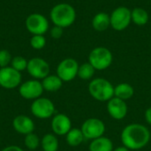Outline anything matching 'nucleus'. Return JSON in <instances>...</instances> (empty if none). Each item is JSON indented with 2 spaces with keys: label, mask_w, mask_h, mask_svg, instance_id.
Returning <instances> with one entry per match:
<instances>
[{
  "label": "nucleus",
  "mask_w": 151,
  "mask_h": 151,
  "mask_svg": "<svg viewBox=\"0 0 151 151\" xmlns=\"http://www.w3.org/2000/svg\"><path fill=\"white\" fill-rule=\"evenodd\" d=\"M150 130L142 124H130L127 126L121 133V142L123 146L130 150H138L145 146L150 141Z\"/></svg>",
  "instance_id": "nucleus-1"
},
{
  "label": "nucleus",
  "mask_w": 151,
  "mask_h": 151,
  "mask_svg": "<svg viewBox=\"0 0 151 151\" xmlns=\"http://www.w3.org/2000/svg\"><path fill=\"white\" fill-rule=\"evenodd\" d=\"M50 17L54 26L65 28L74 23L76 19V12L71 4L61 3L52 7Z\"/></svg>",
  "instance_id": "nucleus-2"
},
{
  "label": "nucleus",
  "mask_w": 151,
  "mask_h": 151,
  "mask_svg": "<svg viewBox=\"0 0 151 151\" xmlns=\"http://www.w3.org/2000/svg\"><path fill=\"white\" fill-rule=\"evenodd\" d=\"M90 96L97 101L108 102L114 96V87L106 79L96 78L88 85Z\"/></svg>",
  "instance_id": "nucleus-3"
},
{
  "label": "nucleus",
  "mask_w": 151,
  "mask_h": 151,
  "mask_svg": "<svg viewBox=\"0 0 151 151\" xmlns=\"http://www.w3.org/2000/svg\"><path fill=\"white\" fill-rule=\"evenodd\" d=\"M113 57L111 51L106 47H96L88 55V62L98 71L107 69L112 63Z\"/></svg>",
  "instance_id": "nucleus-4"
},
{
  "label": "nucleus",
  "mask_w": 151,
  "mask_h": 151,
  "mask_svg": "<svg viewBox=\"0 0 151 151\" xmlns=\"http://www.w3.org/2000/svg\"><path fill=\"white\" fill-rule=\"evenodd\" d=\"M30 111L35 118L39 119H47L54 116L55 105L50 99L41 96L33 101Z\"/></svg>",
  "instance_id": "nucleus-5"
},
{
  "label": "nucleus",
  "mask_w": 151,
  "mask_h": 151,
  "mask_svg": "<svg viewBox=\"0 0 151 151\" xmlns=\"http://www.w3.org/2000/svg\"><path fill=\"white\" fill-rule=\"evenodd\" d=\"M111 27L116 31H123L132 22L131 11L126 6H119L110 15Z\"/></svg>",
  "instance_id": "nucleus-6"
},
{
  "label": "nucleus",
  "mask_w": 151,
  "mask_h": 151,
  "mask_svg": "<svg viewBox=\"0 0 151 151\" xmlns=\"http://www.w3.org/2000/svg\"><path fill=\"white\" fill-rule=\"evenodd\" d=\"M84 138L88 140H95L104 136L105 132V125L104 121L96 118H90L85 120L81 128Z\"/></svg>",
  "instance_id": "nucleus-7"
},
{
  "label": "nucleus",
  "mask_w": 151,
  "mask_h": 151,
  "mask_svg": "<svg viewBox=\"0 0 151 151\" xmlns=\"http://www.w3.org/2000/svg\"><path fill=\"white\" fill-rule=\"evenodd\" d=\"M79 64L73 58H65L62 60L57 67V75L63 81L68 82L73 81L78 75Z\"/></svg>",
  "instance_id": "nucleus-8"
},
{
  "label": "nucleus",
  "mask_w": 151,
  "mask_h": 151,
  "mask_svg": "<svg viewBox=\"0 0 151 151\" xmlns=\"http://www.w3.org/2000/svg\"><path fill=\"white\" fill-rule=\"evenodd\" d=\"M44 89L42 81L38 80H29L21 83L19 87V93L21 97L27 100H35L42 96Z\"/></svg>",
  "instance_id": "nucleus-9"
},
{
  "label": "nucleus",
  "mask_w": 151,
  "mask_h": 151,
  "mask_svg": "<svg viewBox=\"0 0 151 151\" xmlns=\"http://www.w3.org/2000/svg\"><path fill=\"white\" fill-rule=\"evenodd\" d=\"M21 73L12 66L0 68V86L5 89H13L21 84Z\"/></svg>",
  "instance_id": "nucleus-10"
},
{
  "label": "nucleus",
  "mask_w": 151,
  "mask_h": 151,
  "mask_svg": "<svg viewBox=\"0 0 151 151\" xmlns=\"http://www.w3.org/2000/svg\"><path fill=\"white\" fill-rule=\"evenodd\" d=\"M26 27L32 35H44L49 29L48 19L40 13L30 14L25 22Z\"/></svg>",
  "instance_id": "nucleus-11"
},
{
  "label": "nucleus",
  "mask_w": 151,
  "mask_h": 151,
  "mask_svg": "<svg viewBox=\"0 0 151 151\" xmlns=\"http://www.w3.org/2000/svg\"><path fill=\"white\" fill-rule=\"evenodd\" d=\"M27 73L35 80H42L50 74L49 63L41 58H33L27 62Z\"/></svg>",
  "instance_id": "nucleus-12"
},
{
  "label": "nucleus",
  "mask_w": 151,
  "mask_h": 151,
  "mask_svg": "<svg viewBox=\"0 0 151 151\" xmlns=\"http://www.w3.org/2000/svg\"><path fill=\"white\" fill-rule=\"evenodd\" d=\"M107 111L112 119L116 120L123 119L127 114V104L124 100L114 96L108 101Z\"/></svg>",
  "instance_id": "nucleus-13"
},
{
  "label": "nucleus",
  "mask_w": 151,
  "mask_h": 151,
  "mask_svg": "<svg viewBox=\"0 0 151 151\" xmlns=\"http://www.w3.org/2000/svg\"><path fill=\"white\" fill-rule=\"evenodd\" d=\"M51 129L56 135H66L72 129V121L67 115L58 113L52 118Z\"/></svg>",
  "instance_id": "nucleus-14"
},
{
  "label": "nucleus",
  "mask_w": 151,
  "mask_h": 151,
  "mask_svg": "<svg viewBox=\"0 0 151 151\" xmlns=\"http://www.w3.org/2000/svg\"><path fill=\"white\" fill-rule=\"evenodd\" d=\"M12 127L14 130L23 135L34 133L35 128V123L31 118L26 115H18L12 120Z\"/></svg>",
  "instance_id": "nucleus-15"
},
{
  "label": "nucleus",
  "mask_w": 151,
  "mask_h": 151,
  "mask_svg": "<svg viewBox=\"0 0 151 151\" xmlns=\"http://www.w3.org/2000/svg\"><path fill=\"white\" fill-rule=\"evenodd\" d=\"M92 27L99 32L105 31L111 26L110 15L104 12L96 13L92 19Z\"/></svg>",
  "instance_id": "nucleus-16"
},
{
  "label": "nucleus",
  "mask_w": 151,
  "mask_h": 151,
  "mask_svg": "<svg viewBox=\"0 0 151 151\" xmlns=\"http://www.w3.org/2000/svg\"><path fill=\"white\" fill-rule=\"evenodd\" d=\"M89 151H113V143L109 138L101 136L92 140L89 144Z\"/></svg>",
  "instance_id": "nucleus-17"
},
{
  "label": "nucleus",
  "mask_w": 151,
  "mask_h": 151,
  "mask_svg": "<svg viewBox=\"0 0 151 151\" xmlns=\"http://www.w3.org/2000/svg\"><path fill=\"white\" fill-rule=\"evenodd\" d=\"M42 85L44 90L49 92H55L61 88L63 85V81L58 75L49 74L47 77L42 79Z\"/></svg>",
  "instance_id": "nucleus-18"
},
{
  "label": "nucleus",
  "mask_w": 151,
  "mask_h": 151,
  "mask_svg": "<svg viewBox=\"0 0 151 151\" xmlns=\"http://www.w3.org/2000/svg\"><path fill=\"white\" fill-rule=\"evenodd\" d=\"M134 94V88L128 83H120L114 87V96L121 100H128Z\"/></svg>",
  "instance_id": "nucleus-19"
},
{
  "label": "nucleus",
  "mask_w": 151,
  "mask_h": 151,
  "mask_svg": "<svg viewBox=\"0 0 151 151\" xmlns=\"http://www.w3.org/2000/svg\"><path fill=\"white\" fill-rule=\"evenodd\" d=\"M41 146L43 151H58L59 147L58 139L53 134H46L41 140Z\"/></svg>",
  "instance_id": "nucleus-20"
},
{
  "label": "nucleus",
  "mask_w": 151,
  "mask_h": 151,
  "mask_svg": "<svg viewBox=\"0 0 151 151\" xmlns=\"http://www.w3.org/2000/svg\"><path fill=\"white\" fill-rule=\"evenodd\" d=\"M66 142L71 147H77L84 141V135L80 128H72L65 135Z\"/></svg>",
  "instance_id": "nucleus-21"
},
{
  "label": "nucleus",
  "mask_w": 151,
  "mask_h": 151,
  "mask_svg": "<svg viewBox=\"0 0 151 151\" xmlns=\"http://www.w3.org/2000/svg\"><path fill=\"white\" fill-rule=\"evenodd\" d=\"M131 19L135 25L144 26L148 23L150 16L146 10L141 7H137L131 11Z\"/></svg>",
  "instance_id": "nucleus-22"
},
{
  "label": "nucleus",
  "mask_w": 151,
  "mask_h": 151,
  "mask_svg": "<svg viewBox=\"0 0 151 151\" xmlns=\"http://www.w3.org/2000/svg\"><path fill=\"white\" fill-rule=\"evenodd\" d=\"M95 71H96V69L92 66V65L89 62L84 63L79 66L77 76L79 78H81V80L88 81V80H90L94 76Z\"/></svg>",
  "instance_id": "nucleus-23"
},
{
  "label": "nucleus",
  "mask_w": 151,
  "mask_h": 151,
  "mask_svg": "<svg viewBox=\"0 0 151 151\" xmlns=\"http://www.w3.org/2000/svg\"><path fill=\"white\" fill-rule=\"evenodd\" d=\"M24 144H25V146L28 150H35L41 144V141H40V139H39L37 134H35L34 133H31V134H28L25 135Z\"/></svg>",
  "instance_id": "nucleus-24"
},
{
  "label": "nucleus",
  "mask_w": 151,
  "mask_h": 151,
  "mask_svg": "<svg viewBox=\"0 0 151 151\" xmlns=\"http://www.w3.org/2000/svg\"><path fill=\"white\" fill-rule=\"evenodd\" d=\"M27 60L21 57V56H16L14 57L12 59V62H11V66L15 69L16 71L21 73L22 71H25L27 70Z\"/></svg>",
  "instance_id": "nucleus-25"
},
{
  "label": "nucleus",
  "mask_w": 151,
  "mask_h": 151,
  "mask_svg": "<svg viewBox=\"0 0 151 151\" xmlns=\"http://www.w3.org/2000/svg\"><path fill=\"white\" fill-rule=\"evenodd\" d=\"M46 44V39L42 35H35L30 39V45L35 50H42Z\"/></svg>",
  "instance_id": "nucleus-26"
},
{
  "label": "nucleus",
  "mask_w": 151,
  "mask_h": 151,
  "mask_svg": "<svg viewBox=\"0 0 151 151\" xmlns=\"http://www.w3.org/2000/svg\"><path fill=\"white\" fill-rule=\"evenodd\" d=\"M12 55L11 53L6 50H0V68L6 67L11 64L12 62Z\"/></svg>",
  "instance_id": "nucleus-27"
},
{
  "label": "nucleus",
  "mask_w": 151,
  "mask_h": 151,
  "mask_svg": "<svg viewBox=\"0 0 151 151\" xmlns=\"http://www.w3.org/2000/svg\"><path fill=\"white\" fill-rule=\"evenodd\" d=\"M50 35L54 39H59L63 35V28L58 26H54L50 29Z\"/></svg>",
  "instance_id": "nucleus-28"
},
{
  "label": "nucleus",
  "mask_w": 151,
  "mask_h": 151,
  "mask_svg": "<svg viewBox=\"0 0 151 151\" xmlns=\"http://www.w3.org/2000/svg\"><path fill=\"white\" fill-rule=\"evenodd\" d=\"M1 151H24L20 147L16 146V145H11L8 147H5L4 149H3Z\"/></svg>",
  "instance_id": "nucleus-29"
},
{
  "label": "nucleus",
  "mask_w": 151,
  "mask_h": 151,
  "mask_svg": "<svg viewBox=\"0 0 151 151\" xmlns=\"http://www.w3.org/2000/svg\"><path fill=\"white\" fill-rule=\"evenodd\" d=\"M145 119L147 123L151 126V107L148 108L145 111Z\"/></svg>",
  "instance_id": "nucleus-30"
},
{
  "label": "nucleus",
  "mask_w": 151,
  "mask_h": 151,
  "mask_svg": "<svg viewBox=\"0 0 151 151\" xmlns=\"http://www.w3.org/2000/svg\"><path fill=\"white\" fill-rule=\"evenodd\" d=\"M113 151H130V150L125 146H120V147H118L115 150H113Z\"/></svg>",
  "instance_id": "nucleus-31"
},
{
  "label": "nucleus",
  "mask_w": 151,
  "mask_h": 151,
  "mask_svg": "<svg viewBox=\"0 0 151 151\" xmlns=\"http://www.w3.org/2000/svg\"><path fill=\"white\" fill-rule=\"evenodd\" d=\"M0 142H1V140H0Z\"/></svg>",
  "instance_id": "nucleus-32"
},
{
  "label": "nucleus",
  "mask_w": 151,
  "mask_h": 151,
  "mask_svg": "<svg viewBox=\"0 0 151 151\" xmlns=\"http://www.w3.org/2000/svg\"><path fill=\"white\" fill-rule=\"evenodd\" d=\"M0 97H1V96H0Z\"/></svg>",
  "instance_id": "nucleus-33"
}]
</instances>
